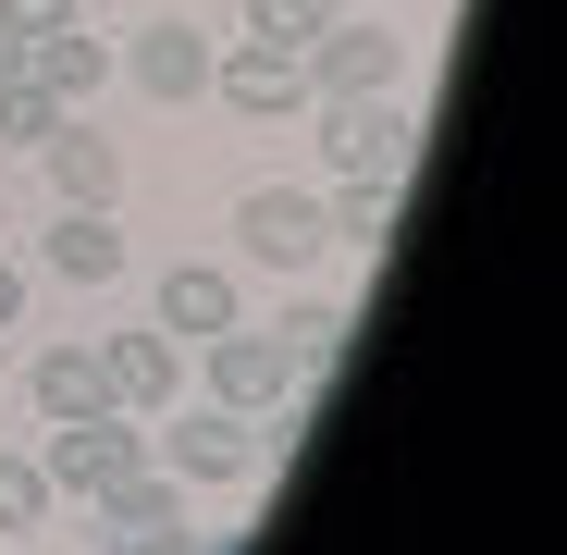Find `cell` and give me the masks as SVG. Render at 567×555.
<instances>
[{"mask_svg":"<svg viewBox=\"0 0 567 555\" xmlns=\"http://www.w3.org/2000/svg\"><path fill=\"white\" fill-rule=\"evenodd\" d=\"M297 74H309V100H383V86H408V38L358 0V13H333V25L297 50Z\"/></svg>","mask_w":567,"mask_h":555,"instance_id":"6da1fadb","label":"cell"},{"mask_svg":"<svg viewBox=\"0 0 567 555\" xmlns=\"http://www.w3.org/2000/svg\"><path fill=\"white\" fill-rule=\"evenodd\" d=\"M148 470H173L185 494L247 482V470H259V420H235V408H161V432H148Z\"/></svg>","mask_w":567,"mask_h":555,"instance_id":"7a4b0ae2","label":"cell"},{"mask_svg":"<svg viewBox=\"0 0 567 555\" xmlns=\"http://www.w3.org/2000/svg\"><path fill=\"white\" fill-rule=\"evenodd\" d=\"M38 470H50V494H112L124 470H148V420H124V408H86V420H50Z\"/></svg>","mask_w":567,"mask_h":555,"instance_id":"3957f363","label":"cell"},{"mask_svg":"<svg viewBox=\"0 0 567 555\" xmlns=\"http://www.w3.org/2000/svg\"><path fill=\"white\" fill-rule=\"evenodd\" d=\"M235 247H247L259 271H284V285H297V271L333 259V223H321L309 185H247V198H235Z\"/></svg>","mask_w":567,"mask_h":555,"instance_id":"277c9868","label":"cell"},{"mask_svg":"<svg viewBox=\"0 0 567 555\" xmlns=\"http://www.w3.org/2000/svg\"><path fill=\"white\" fill-rule=\"evenodd\" d=\"M321 148H333V173H395L408 185V161H420L408 86H383V100H321Z\"/></svg>","mask_w":567,"mask_h":555,"instance_id":"5b68a950","label":"cell"},{"mask_svg":"<svg viewBox=\"0 0 567 555\" xmlns=\"http://www.w3.org/2000/svg\"><path fill=\"white\" fill-rule=\"evenodd\" d=\"M100 395L124 408V420H161L173 395H185V346L148 321V333H100Z\"/></svg>","mask_w":567,"mask_h":555,"instance_id":"8992f818","label":"cell"},{"mask_svg":"<svg viewBox=\"0 0 567 555\" xmlns=\"http://www.w3.org/2000/svg\"><path fill=\"white\" fill-rule=\"evenodd\" d=\"M210 100H223V112H247V124H284V112L309 100V74H297V50L235 38V50H210Z\"/></svg>","mask_w":567,"mask_h":555,"instance_id":"52a82bcc","label":"cell"},{"mask_svg":"<svg viewBox=\"0 0 567 555\" xmlns=\"http://www.w3.org/2000/svg\"><path fill=\"white\" fill-rule=\"evenodd\" d=\"M112 74L136 86V100H210V38L198 25H136L112 50Z\"/></svg>","mask_w":567,"mask_h":555,"instance_id":"ba28073f","label":"cell"},{"mask_svg":"<svg viewBox=\"0 0 567 555\" xmlns=\"http://www.w3.org/2000/svg\"><path fill=\"white\" fill-rule=\"evenodd\" d=\"M284 395H297V370H284V346L271 333H210V408H235V420H271Z\"/></svg>","mask_w":567,"mask_h":555,"instance_id":"9c48e42d","label":"cell"},{"mask_svg":"<svg viewBox=\"0 0 567 555\" xmlns=\"http://www.w3.org/2000/svg\"><path fill=\"white\" fill-rule=\"evenodd\" d=\"M235 321H247V285H235L223 259H173V271H161V333H173V346H210V333H235Z\"/></svg>","mask_w":567,"mask_h":555,"instance_id":"30bf717a","label":"cell"},{"mask_svg":"<svg viewBox=\"0 0 567 555\" xmlns=\"http://www.w3.org/2000/svg\"><path fill=\"white\" fill-rule=\"evenodd\" d=\"M38 161H50V185H62V210H124V148L86 124V112H62V136H50Z\"/></svg>","mask_w":567,"mask_h":555,"instance_id":"8fae6325","label":"cell"},{"mask_svg":"<svg viewBox=\"0 0 567 555\" xmlns=\"http://www.w3.org/2000/svg\"><path fill=\"white\" fill-rule=\"evenodd\" d=\"M321 223H333V247H358V259H383V247H395V223H408V185H395V173H333V198H321Z\"/></svg>","mask_w":567,"mask_h":555,"instance_id":"7c38bea8","label":"cell"},{"mask_svg":"<svg viewBox=\"0 0 567 555\" xmlns=\"http://www.w3.org/2000/svg\"><path fill=\"white\" fill-rule=\"evenodd\" d=\"M124 259H136V247H124L112 210H62V223L38 235V271H50V285H112Z\"/></svg>","mask_w":567,"mask_h":555,"instance_id":"4fadbf2b","label":"cell"},{"mask_svg":"<svg viewBox=\"0 0 567 555\" xmlns=\"http://www.w3.org/2000/svg\"><path fill=\"white\" fill-rule=\"evenodd\" d=\"M25 74L50 86L62 112H86V100H100V86H112V38H86V13H74V25H50V38H25Z\"/></svg>","mask_w":567,"mask_h":555,"instance_id":"5bb4252c","label":"cell"},{"mask_svg":"<svg viewBox=\"0 0 567 555\" xmlns=\"http://www.w3.org/2000/svg\"><path fill=\"white\" fill-rule=\"evenodd\" d=\"M86 506H100V531H112V543H161L173 518H198V494H185L173 470H124L112 494H86Z\"/></svg>","mask_w":567,"mask_h":555,"instance_id":"9a60e30c","label":"cell"},{"mask_svg":"<svg viewBox=\"0 0 567 555\" xmlns=\"http://www.w3.org/2000/svg\"><path fill=\"white\" fill-rule=\"evenodd\" d=\"M346 333H358L346 297H284V321H271V346H284V370H297V383H321V370L346 358Z\"/></svg>","mask_w":567,"mask_h":555,"instance_id":"2e32d148","label":"cell"},{"mask_svg":"<svg viewBox=\"0 0 567 555\" xmlns=\"http://www.w3.org/2000/svg\"><path fill=\"white\" fill-rule=\"evenodd\" d=\"M25 395H38V420H86V408H112V395H100V346H50V358L25 370Z\"/></svg>","mask_w":567,"mask_h":555,"instance_id":"e0dca14e","label":"cell"},{"mask_svg":"<svg viewBox=\"0 0 567 555\" xmlns=\"http://www.w3.org/2000/svg\"><path fill=\"white\" fill-rule=\"evenodd\" d=\"M50 470H38V456H0V543H25V531H50Z\"/></svg>","mask_w":567,"mask_h":555,"instance_id":"ac0fdd59","label":"cell"},{"mask_svg":"<svg viewBox=\"0 0 567 555\" xmlns=\"http://www.w3.org/2000/svg\"><path fill=\"white\" fill-rule=\"evenodd\" d=\"M50 136H62V100L38 74H13V86H0V148H50Z\"/></svg>","mask_w":567,"mask_h":555,"instance_id":"d6986e66","label":"cell"},{"mask_svg":"<svg viewBox=\"0 0 567 555\" xmlns=\"http://www.w3.org/2000/svg\"><path fill=\"white\" fill-rule=\"evenodd\" d=\"M333 13H321V0H247V38H271V50H309Z\"/></svg>","mask_w":567,"mask_h":555,"instance_id":"ffe728a7","label":"cell"},{"mask_svg":"<svg viewBox=\"0 0 567 555\" xmlns=\"http://www.w3.org/2000/svg\"><path fill=\"white\" fill-rule=\"evenodd\" d=\"M86 13V0H0V25H13V38H50V25H74Z\"/></svg>","mask_w":567,"mask_h":555,"instance_id":"44dd1931","label":"cell"},{"mask_svg":"<svg viewBox=\"0 0 567 555\" xmlns=\"http://www.w3.org/2000/svg\"><path fill=\"white\" fill-rule=\"evenodd\" d=\"M25 321V259H0V333Z\"/></svg>","mask_w":567,"mask_h":555,"instance_id":"7402d4cb","label":"cell"},{"mask_svg":"<svg viewBox=\"0 0 567 555\" xmlns=\"http://www.w3.org/2000/svg\"><path fill=\"white\" fill-rule=\"evenodd\" d=\"M13 74H25V38H13V25H0V86H13Z\"/></svg>","mask_w":567,"mask_h":555,"instance_id":"603a6c76","label":"cell"},{"mask_svg":"<svg viewBox=\"0 0 567 555\" xmlns=\"http://www.w3.org/2000/svg\"><path fill=\"white\" fill-rule=\"evenodd\" d=\"M321 13H358V0H321Z\"/></svg>","mask_w":567,"mask_h":555,"instance_id":"cb8c5ba5","label":"cell"}]
</instances>
